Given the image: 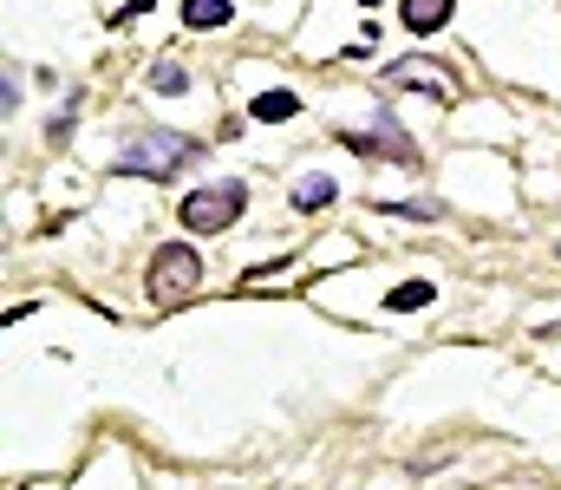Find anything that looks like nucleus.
<instances>
[{
  "mask_svg": "<svg viewBox=\"0 0 561 490\" xmlns=\"http://www.w3.org/2000/svg\"><path fill=\"white\" fill-rule=\"evenodd\" d=\"M242 209H249V183H242V176H222V183L190 190L183 209H176V223H183L190 236H222V229H236Z\"/></svg>",
  "mask_w": 561,
  "mask_h": 490,
  "instance_id": "f03ea898",
  "label": "nucleus"
},
{
  "mask_svg": "<svg viewBox=\"0 0 561 490\" xmlns=\"http://www.w3.org/2000/svg\"><path fill=\"white\" fill-rule=\"evenodd\" d=\"M333 196H340V176H300V183H294V209H307V216L327 209Z\"/></svg>",
  "mask_w": 561,
  "mask_h": 490,
  "instance_id": "9d476101",
  "label": "nucleus"
},
{
  "mask_svg": "<svg viewBox=\"0 0 561 490\" xmlns=\"http://www.w3.org/2000/svg\"><path fill=\"white\" fill-rule=\"evenodd\" d=\"M196 282H203V255H196L190 242H163V249L150 255V269H144V295H150L157 308L190 301V295H196Z\"/></svg>",
  "mask_w": 561,
  "mask_h": 490,
  "instance_id": "7ed1b4c3",
  "label": "nucleus"
},
{
  "mask_svg": "<svg viewBox=\"0 0 561 490\" xmlns=\"http://www.w3.org/2000/svg\"><path fill=\"white\" fill-rule=\"evenodd\" d=\"M150 92H163V99H176V92H190V72L163 59V66H150Z\"/></svg>",
  "mask_w": 561,
  "mask_h": 490,
  "instance_id": "9b49d317",
  "label": "nucleus"
},
{
  "mask_svg": "<svg viewBox=\"0 0 561 490\" xmlns=\"http://www.w3.org/2000/svg\"><path fill=\"white\" fill-rule=\"evenodd\" d=\"M249 118H262V125H287V118H300V92H287V86L262 92V99L249 105Z\"/></svg>",
  "mask_w": 561,
  "mask_h": 490,
  "instance_id": "0eeeda50",
  "label": "nucleus"
},
{
  "mask_svg": "<svg viewBox=\"0 0 561 490\" xmlns=\"http://www.w3.org/2000/svg\"><path fill=\"white\" fill-rule=\"evenodd\" d=\"M333 138H346L353 151H366V158H399L405 170H419V145L392 125V118H379L373 132H333Z\"/></svg>",
  "mask_w": 561,
  "mask_h": 490,
  "instance_id": "39448f33",
  "label": "nucleus"
},
{
  "mask_svg": "<svg viewBox=\"0 0 561 490\" xmlns=\"http://www.w3.org/2000/svg\"><path fill=\"white\" fill-rule=\"evenodd\" d=\"M437 301V282H399V288H386V315H419Z\"/></svg>",
  "mask_w": 561,
  "mask_h": 490,
  "instance_id": "6e6552de",
  "label": "nucleus"
},
{
  "mask_svg": "<svg viewBox=\"0 0 561 490\" xmlns=\"http://www.w3.org/2000/svg\"><path fill=\"white\" fill-rule=\"evenodd\" d=\"M386 86L419 92V99H431V105H450V99H457L450 72H444L437 59H424V53H412V59H392V66H386Z\"/></svg>",
  "mask_w": 561,
  "mask_h": 490,
  "instance_id": "20e7f679",
  "label": "nucleus"
},
{
  "mask_svg": "<svg viewBox=\"0 0 561 490\" xmlns=\"http://www.w3.org/2000/svg\"><path fill=\"white\" fill-rule=\"evenodd\" d=\"M450 13H457V0H399V26H405V33H419V39L444 33V26H450Z\"/></svg>",
  "mask_w": 561,
  "mask_h": 490,
  "instance_id": "423d86ee",
  "label": "nucleus"
},
{
  "mask_svg": "<svg viewBox=\"0 0 561 490\" xmlns=\"http://www.w3.org/2000/svg\"><path fill=\"white\" fill-rule=\"evenodd\" d=\"M229 20H236L229 0H183V26H196V33H216V26H229Z\"/></svg>",
  "mask_w": 561,
  "mask_h": 490,
  "instance_id": "1a4fd4ad",
  "label": "nucleus"
},
{
  "mask_svg": "<svg viewBox=\"0 0 561 490\" xmlns=\"http://www.w3.org/2000/svg\"><path fill=\"white\" fill-rule=\"evenodd\" d=\"M196 158H203V145H196V138L150 125V132H138V138L118 151V176H176L183 163H196Z\"/></svg>",
  "mask_w": 561,
  "mask_h": 490,
  "instance_id": "f257e3e1",
  "label": "nucleus"
},
{
  "mask_svg": "<svg viewBox=\"0 0 561 490\" xmlns=\"http://www.w3.org/2000/svg\"><path fill=\"white\" fill-rule=\"evenodd\" d=\"M379 216H405V223H437V216H444V203H392V196H386V203H379Z\"/></svg>",
  "mask_w": 561,
  "mask_h": 490,
  "instance_id": "f8f14e48",
  "label": "nucleus"
},
{
  "mask_svg": "<svg viewBox=\"0 0 561 490\" xmlns=\"http://www.w3.org/2000/svg\"><path fill=\"white\" fill-rule=\"evenodd\" d=\"M556 255H561V249H556Z\"/></svg>",
  "mask_w": 561,
  "mask_h": 490,
  "instance_id": "ddd939ff",
  "label": "nucleus"
}]
</instances>
